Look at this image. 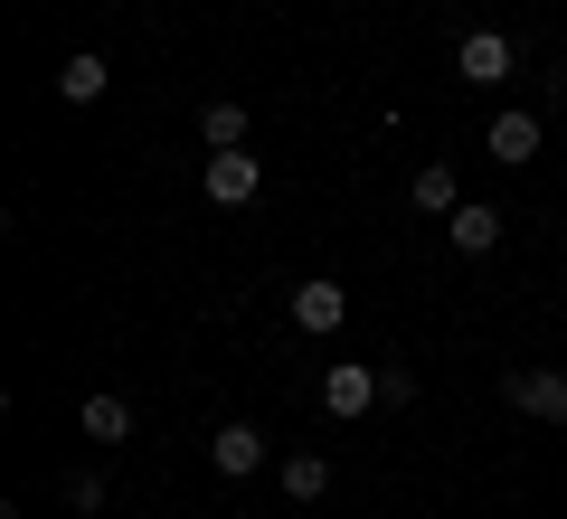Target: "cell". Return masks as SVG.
Masks as SVG:
<instances>
[{
	"label": "cell",
	"mask_w": 567,
	"mask_h": 519,
	"mask_svg": "<svg viewBox=\"0 0 567 519\" xmlns=\"http://www.w3.org/2000/svg\"><path fill=\"white\" fill-rule=\"evenodd\" d=\"M502 397H511V416H529V425H567V369H511Z\"/></svg>",
	"instance_id": "obj_1"
},
{
	"label": "cell",
	"mask_w": 567,
	"mask_h": 519,
	"mask_svg": "<svg viewBox=\"0 0 567 519\" xmlns=\"http://www.w3.org/2000/svg\"><path fill=\"white\" fill-rule=\"evenodd\" d=\"M539 142H548L539 104H502V114H492V133H483V152L502 160V170H520V160H539Z\"/></svg>",
	"instance_id": "obj_2"
},
{
	"label": "cell",
	"mask_w": 567,
	"mask_h": 519,
	"mask_svg": "<svg viewBox=\"0 0 567 519\" xmlns=\"http://www.w3.org/2000/svg\"><path fill=\"white\" fill-rule=\"evenodd\" d=\"M208 463H218V481H256L265 463H275V444H265V435H256L246 416H227L218 435H208Z\"/></svg>",
	"instance_id": "obj_3"
},
{
	"label": "cell",
	"mask_w": 567,
	"mask_h": 519,
	"mask_svg": "<svg viewBox=\"0 0 567 519\" xmlns=\"http://www.w3.org/2000/svg\"><path fill=\"white\" fill-rule=\"evenodd\" d=\"M369 406H388V397H379V369H360V360H341V369H322V416H341V425H360Z\"/></svg>",
	"instance_id": "obj_4"
},
{
	"label": "cell",
	"mask_w": 567,
	"mask_h": 519,
	"mask_svg": "<svg viewBox=\"0 0 567 519\" xmlns=\"http://www.w3.org/2000/svg\"><path fill=\"white\" fill-rule=\"evenodd\" d=\"M256 189H265L256 152H208V208H246Z\"/></svg>",
	"instance_id": "obj_5"
},
{
	"label": "cell",
	"mask_w": 567,
	"mask_h": 519,
	"mask_svg": "<svg viewBox=\"0 0 567 519\" xmlns=\"http://www.w3.org/2000/svg\"><path fill=\"white\" fill-rule=\"evenodd\" d=\"M454 76L464 85H511V39L502 29H473V39L454 48Z\"/></svg>",
	"instance_id": "obj_6"
},
{
	"label": "cell",
	"mask_w": 567,
	"mask_h": 519,
	"mask_svg": "<svg viewBox=\"0 0 567 519\" xmlns=\"http://www.w3.org/2000/svg\"><path fill=\"white\" fill-rule=\"evenodd\" d=\"M502 208H492V199H464V208H454V218H445V246H454V256H492V246H502Z\"/></svg>",
	"instance_id": "obj_7"
},
{
	"label": "cell",
	"mask_w": 567,
	"mask_h": 519,
	"mask_svg": "<svg viewBox=\"0 0 567 519\" xmlns=\"http://www.w3.org/2000/svg\"><path fill=\"white\" fill-rule=\"evenodd\" d=\"M293 321H303V331H341L350 321V283H331V274L293 283Z\"/></svg>",
	"instance_id": "obj_8"
},
{
	"label": "cell",
	"mask_w": 567,
	"mask_h": 519,
	"mask_svg": "<svg viewBox=\"0 0 567 519\" xmlns=\"http://www.w3.org/2000/svg\"><path fill=\"white\" fill-rule=\"evenodd\" d=\"M85 444H133V397L95 387V397H85Z\"/></svg>",
	"instance_id": "obj_9"
},
{
	"label": "cell",
	"mask_w": 567,
	"mask_h": 519,
	"mask_svg": "<svg viewBox=\"0 0 567 519\" xmlns=\"http://www.w3.org/2000/svg\"><path fill=\"white\" fill-rule=\"evenodd\" d=\"M104 85H114V66H104L95 48H76V58L58 66V95H66V104H104Z\"/></svg>",
	"instance_id": "obj_10"
},
{
	"label": "cell",
	"mask_w": 567,
	"mask_h": 519,
	"mask_svg": "<svg viewBox=\"0 0 567 519\" xmlns=\"http://www.w3.org/2000/svg\"><path fill=\"white\" fill-rule=\"evenodd\" d=\"M199 142H208V152H246V104L237 95H208L199 104Z\"/></svg>",
	"instance_id": "obj_11"
},
{
	"label": "cell",
	"mask_w": 567,
	"mask_h": 519,
	"mask_svg": "<svg viewBox=\"0 0 567 519\" xmlns=\"http://www.w3.org/2000/svg\"><path fill=\"white\" fill-rule=\"evenodd\" d=\"M406 199H416V208H425V218H435V227H445L454 208H464V180H454L445 160H425V170H416V189H406Z\"/></svg>",
	"instance_id": "obj_12"
},
{
	"label": "cell",
	"mask_w": 567,
	"mask_h": 519,
	"mask_svg": "<svg viewBox=\"0 0 567 519\" xmlns=\"http://www.w3.org/2000/svg\"><path fill=\"white\" fill-rule=\"evenodd\" d=\"M331 491V463L322 454H284V500H322Z\"/></svg>",
	"instance_id": "obj_13"
},
{
	"label": "cell",
	"mask_w": 567,
	"mask_h": 519,
	"mask_svg": "<svg viewBox=\"0 0 567 519\" xmlns=\"http://www.w3.org/2000/svg\"><path fill=\"white\" fill-rule=\"evenodd\" d=\"M379 397L388 406H416V369H379Z\"/></svg>",
	"instance_id": "obj_14"
},
{
	"label": "cell",
	"mask_w": 567,
	"mask_h": 519,
	"mask_svg": "<svg viewBox=\"0 0 567 519\" xmlns=\"http://www.w3.org/2000/svg\"><path fill=\"white\" fill-rule=\"evenodd\" d=\"M66 510H104V473H76V481H66Z\"/></svg>",
	"instance_id": "obj_15"
}]
</instances>
